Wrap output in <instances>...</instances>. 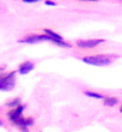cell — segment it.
Wrapping results in <instances>:
<instances>
[{
	"label": "cell",
	"instance_id": "1",
	"mask_svg": "<svg viewBox=\"0 0 122 132\" xmlns=\"http://www.w3.org/2000/svg\"><path fill=\"white\" fill-rule=\"evenodd\" d=\"M23 109H24V106L19 104L18 107H14L12 111L8 112V113H7V117H8V119L13 122L14 125L19 126V127L31 126L32 125V119H30V118H28V119L23 118V115H22Z\"/></svg>",
	"mask_w": 122,
	"mask_h": 132
},
{
	"label": "cell",
	"instance_id": "10",
	"mask_svg": "<svg viewBox=\"0 0 122 132\" xmlns=\"http://www.w3.org/2000/svg\"><path fill=\"white\" fill-rule=\"evenodd\" d=\"M45 5H48V6H56L55 3H53V1H45Z\"/></svg>",
	"mask_w": 122,
	"mask_h": 132
},
{
	"label": "cell",
	"instance_id": "7",
	"mask_svg": "<svg viewBox=\"0 0 122 132\" xmlns=\"http://www.w3.org/2000/svg\"><path fill=\"white\" fill-rule=\"evenodd\" d=\"M31 70H34V64H32L31 61H25V63H23L19 66L18 71H19L21 75H28Z\"/></svg>",
	"mask_w": 122,
	"mask_h": 132
},
{
	"label": "cell",
	"instance_id": "4",
	"mask_svg": "<svg viewBox=\"0 0 122 132\" xmlns=\"http://www.w3.org/2000/svg\"><path fill=\"white\" fill-rule=\"evenodd\" d=\"M14 72H11L6 76H0V90H10L13 87Z\"/></svg>",
	"mask_w": 122,
	"mask_h": 132
},
{
	"label": "cell",
	"instance_id": "11",
	"mask_svg": "<svg viewBox=\"0 0 122 132\" xmlns=\"http://www.w3.org/2000/svg\"><path fill=\"white\" fill-rule=\"evenodd\" d=\"M120 112H121V113H122V106H121V107H120Z\"/></svg>",
	"mask_w": 122,
	"mask_h": 132
},
{
	"label": "cell",
	"instance_id": "3",
	"mask_svg": "<svg viewBox=\"0 0 122 132\" xmlns=\"http://www.w3.org/2000/svg\"><path fill=\"white\" fill-rule=\"evenodd\" d=\"M44 34L49 37V41L54 42V43H56V45L61 46V47H66V48H71V45L66 43V42L63 41V38L61 37V36H60L59 34H56L55 31H53V30H50V29H44Z\"/></svg>",
	"mask_w": 122,
	"mask_h": 132
},
{
	"label": "cell",
	"instance_id": "12",
	"mask_svg": "<svg viewBox=\"0 0 122 132\" xmlns=\"http://www.w3.org/2000/svg\"><path fill=\"white\" fill-rule=\"evenodd\" d=\"M0 125H1V121H0Z\"/></svg>",
	"mask_w": 122,
	"mask_h": 132
},
{
	"label": "cell",
	"instance_id": "9",
	"mask_svg": "<svg viewBox=\"0 0 122 132\" xmlns=\"http://www.w3.org/2000/svg\"><path fill=\"white\" fill-rule=\"evenodd\" d=\"M85 95L89 96V97H93V98H98V100H103L104 96L101 94H97V93H92V91H85Z\"/></svg>",
	"mask_w": 122,
	"mask_h": 132
},
{
	"label": "cell",
	"instance_id": "6",
	"mask_svg": "<svg viewBox=\"0 0 122 132\" xmlns=\"http://www.w3.org/2000/svg\"><path fill=\"white\" fill-rule=\"evenodd\" d=\"M41 41H49V37L47 35H32V36H28L19 40L21 43H37Z\"/></svg>",
	"mask_w": 122,
	"mask_h": 132
},
{
	"label": "cell",
	"instance_id": "2",
	"mask_svg": "<svg viewBox=\"0 0 122 132\" xmlns=\"http://www.w3.org/2000/svg\"><path fill=\"white\" fill-rule=\"evenodd\" d=\"M112 58L114 56H111V55H92V56L83 58V61L89 64V65L104 66V65H109V64L111 63Z\"/></svg>",
	"mask_w": 122,
	"mask_h": 132
},
{
	"label": "cell",
	"instance_id": "8",
	"mask_svg": "<svg viewBox=\"0 0 122 132\" xmlns=\"http://www.w3.org/2000/svg\"><path fill=\"white\" fill-rule=\"evenodd\" d=\"M104 103L108 107H112V106H115L117 103V98L112 97V96H107V97H104Z\"/></svg>",
	"mask_w": 122,
	"mask_h": 132
},
{
	"label": "cell",
	"instance_id": "5",
	"mask_svg": "<svg viewBox=\"0 0 122 132\" xmlns=\"http://www.w3.org/2000/svg\"><path fill=\"white\" fill-rule=\"evenodd\" d=\"M102 42H104V40L102 38H93V40H80L77 42V46L79 48H93L96 46L101 45Z\"/></svg>",
	"mask_w": 122,
	"mask_h": 132
}]
</instances>
